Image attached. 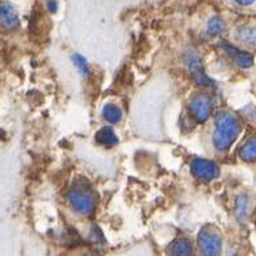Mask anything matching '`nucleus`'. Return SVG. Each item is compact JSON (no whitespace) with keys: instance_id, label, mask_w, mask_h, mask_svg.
Returning <instances> with one entry per match:
<instances>
[{"instance_id":"nucleus-1","label":"nucleus","mask_w":256,"mask_h":256,"mask_svg":"<svg viewBox=\"0 0 256 256\" xmlns=\"http://www.w3.org/2000/svg\"><path fill=\"white\" fill-rule=\"evenodd\" d=\"M215 126L214 145L219 152L228 149L242 132L240 121L230 112H219L215 117Z\"/></svg>"},{"instance_id":"nucleus-2","label":"nucleus","mask_w":256,"mask_h":256,"mask_svg":"<svg viewBox=\"0 0 256 256\" xmlns=\"http://www.w3.org/2000/svg\"><path fill=\"white\" fill-rule=\"evenodd\" d=\"M68 199L73 210L81 215L89 216L96 210L97 194L86 180H76L73 182Z\"/></svg>"},{"instance_id":"nucleus-3","label":"nucleus","mask_w":256,"mask_h":256,"mask_svg":"<svg viewBox=\"0 0 256 256\" xmlns=\"http://www.w3.org/2000/svg\"><path fill=\"white\" fill-rule=\"evenodd\" d=\"M198 243L204 255H219L222 250V238L220 234L212 226H204L198 235Z\"/></svg>"},{"instance_id":"nucleus-4","label":"nucleus","mask_w":256,"mask_h":256,"mask_svg":"<svg viewBox=\"0 0 256 256\" xmlns=\"http://www.w3.org/2000/svg\"><path fill=\"white\" fill-rule=\"evenodd\" d=\"M192 172L195 178L204 180V182H210V180L218 178L220 170H219L218 164L212 160L195 158L192 162Z\"/></svg>"},{"instance_id":"nucleus-5","label":"nucleus","mask_w":256,"mask_h":256,"mask_svg":"<svg viewBox=\"0 0 256 256\" xmlns=\"http://www.w3.org/2000/svg\"><path fill=\"white\" fill-rule=\"evenodd\" d=\"M186 62L188 65V70L192 73V80L195 81V84L199 86H210L212 84V81L207 77V74L203 70L202 60L198 52L195 50H188V56H186Z\"/></svg>"},{"instance_id":"nucleus-6","label":"nucleus","mask_w":256,"mask_h":256,"mask_svg":"<svg viewBox=\"0 0 256 256\" xmlns=\"http://www.w3.org/2000/svg\"><path fill=\"white\" fill-rule=\"evenodd\" d=\"M211 109H212V104L207 94H196L190 104V113L192 118L199 124L206 122L210 118Z\"/></svg>"},{"instance_id":"nucleus-7","label":"nucleus","mask_w":256,"mask_h":256,"mask_svg":"<svg viewBox=\"0 0 256 256\" xmlns=\"http://www.w3.org/2000/svg\"><path fill=\"white\" fill-rule=\"evenodd\" d=\"M0 24L7 30H14L19 26V15L11 3H0Z\"/></svg>"},{"instance_id":"nucleus-8","label":"nucleus","mask_w":256,"mask_h":256,"mask_svg":"<svg viewBox=\"0 0 256 256\" xmlns=\"http://www.w3.org/2000/svg\"><path fill=\"white\" fill-rule=\"evenodd\" d=\"M222 46L226 50V52L235 60V62H236L238 65H240L243 68H250V66H252L254 58L250 54H246L243 50H236L235 46H230L227 42H223Z\"/></svg>"},{"instance_id":"nucleus-9","label":"nucleus","mask_w":256,"mask_h":256,"mask_svg":"<svg viewBox=\"0 0 256 256\" xmlns=\"http://www.w3.org/2000/svg\"><path fill=\"white\" fill-rule=\"evenodd\" d=\"M96 141L97 144L105 146V148H112L118 144V138L116 136L114 130L109 126H105L96 133Z\"/></svg>"},{"instance_id":"nucleus-10","label":"nucleus","mask_w":256,"mask_h":256,"mask_svg":"<svg viewBox=\"0 0 256 256\" xmlns=\"http://www.w3.org/2000/svg\"><path fill=\"white\" fill-rule=\"evenodd\" d=\"M170 252H172V255H176V256L192 255V243H190V240L186 239V238H178L176 240L172 242Z\"/></svg>"},{"instance_id":"nucleus-11","label":"nucleus","mask_w":256,"mask_h":256,"mask_svg":"<svg viewBox=\"0 0 256 256\" xmlns=\"http://www.w3.org/2000/svg\"><path fill=\"white\" fill-rule=\"evenodd\" d=\"M104 118L109 124H118L122 120V112L114 104H108L102 109Z\"/></svg>"},{"instance_id":"nucleus-12","label":"nucleus","mask_w":256,"mask_h":256,"mask_svg":"<svg viewBox=\"0 0 256 256\" xmlns=\"http://www.w3.org/2000/svg\"><path fill=\"white\" fill-rule=\"evenodd\" d=\"M239 156L242 160H247V162L256 160V137L250 138L248 141L242 146L239 150Z\"/></svg>"},{"instance_id":"nucleus-13","label":"nucleus","mask_w":256,"mask_h":256,"mask_svg":"<svg viewBox=\"0 0 256 256\" xmlns=\"http://www.w3.org/2000/svg\"><path fill=\"white\" fill-rule=\"evenodd\" d=\"M239 38L247 44H256V28L244 27L239 31Z\"/></svg>"},{"instance_id":"nucleus-14","label":"nucleus","mask_w":256,"mask_h":256,"mask_svg":"<svg viewBox=\"0 0 256 256\" xmlns=\"http://www.w3.org/2000/svg\"><path fill=\"white\" fill-rule=\"evenodd\" d=\"M226 31V24L220 18H212L208 23V32L214 36L222 34Z\"/></svg>"},{"instance_id":"nucleus-15","label":"nucleus","mask_w":256,"mask_h":256,"mask_svg":"<svg viewBox=\"0 0 256 256\" xmlns=\"http://www.w3.org/2000/svg\"><path fill=\"white\" fill-rule=\"evenodd\" d=\"M72 60H73V62H74V65H76L77 68H78V70H80L82 76H85V77L89 76L90 70H89L88 62H86L85 58H82L81 54H73Z\"/></svg>"},{"instance_id":"nucleus-16","label":"nucleus","mask_w":256,"mask_h":256,"mask_svg":"<svg viewBox=\"0 0 256 256\" xmlns=\"http://www.w3.org/2000/svg\"><path fill=\"white\" fill-rule=\"evenodd\" d=\"M48 8H50V12H54L56 11V8H58V6H56V3H54V0H50V2H48Z\"/></svg>"},{"instance_id":"nucleus-17","label":"nucleus","mask_w":256,"mask_h":256,"mask_svg":"<svg viewBox=\"0 0 256 256\" xmlns=\"http://www.w3.org/2000/svg\"><path fill=\"white\" fill-rule=\"evenodd\" d=\"M235 2L240 4V6H250V4H252L255 0H235Z\"/></svg>"}]
</instances>
